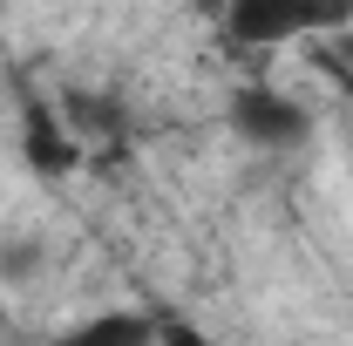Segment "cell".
I'll return each instance as SVG.
<instances>
[{"label": "cell", "mask_w": 353, "mask_h": 346, "mask_svg": "<svg viewBox=\"0 0 353 346\" xmlns=\"http://www.w3.org/2000/svg\"><path fill=\"white\" fill-rule=\"evenodd\" d=\"M21 163L34 176H68L82 163V143L68 136L61 109L41 102V95H21Z\"/></svg>", "instance_id": "3"}, {"label": "cell", "mask_w": 353, "mask_h": 346, "mask_svg": "<svg viewBox=\"0 0 353 346\" xmlns=\"http://www.w3.org/2000/svg\"><path fill=\"white\" fill-rule=\"evenodd\" d=\"M54 109H61V123H68V136H75V143H88V136H116V130H123L116 95H95V88H68Z\"/></svg>", "instance_id": "5"}, {"label": "cell", "mask_w": 353, "mask_h": 346, "mask_svg": "<svg viewBox=\"0 0 353 346\" xmlns=\"http://www.w3.org/2000/svg\"><path fill=\"white\" fill-rule=\"evenodd\" d=\"M231 130L245 136L252 150H299V143L312 136V109H306V102H292L285 88L252 82V88L231 95Z\"/></svg>", "instance_id": "1"}, {"label": "cell", "mask_w": 353, "mask_h": 346, "mask_svg": "<svg viewBox=\"0 0 353 346\" xmlns=\"http://www.w3.org/2000/svg\"><path fill=\"white\" fill-rule=\"evenodd\" d=\"M54 346H157V319L150 312H95L82 326H68Z\"/></svg>", "instance_id": "4"}, {"label": "cell", "mask_w": 353, "mask_h": 346, "mask_svg": "<svg viewBox=\"0 0 353 346\" xmlns=\"http://www.w3.org/2000/svg\"><path fill=\"white\" fill-rule=\"evenodd\" d=\"M326 21H333L326 7H299V0H238L224 14V34L238 48H285L312 28H326Z\"/></svg>", "instance_id": "2"}, {"label": "cell", "mask_w": 353, "mask_h": 346, "mask_svg": "<svg viewBox=\"0 0 353 346\" xmlns=\"http://www.w3.org/2000/svg\"><path fill=\"white\" fill-rule=\"evenodd\" d=\"M157 346H231V340H211V333H204V326H197V319H157Z\"/></svg>", "instance_id": "6"}]
</instances>
